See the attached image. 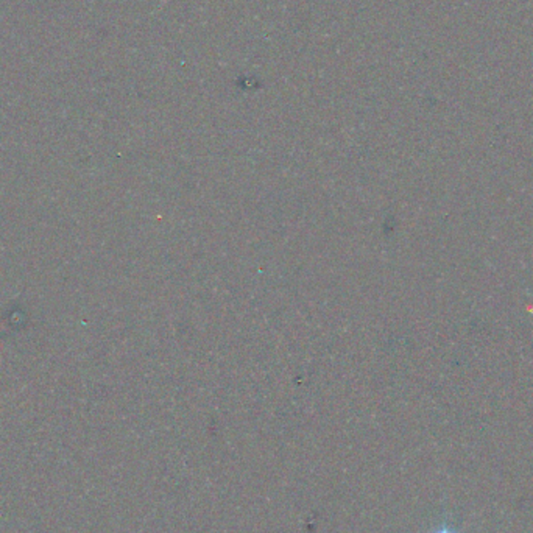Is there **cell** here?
Listing matches in <instances>:
<instances>
[{
  "label": "cell",
  "mask_w": 533,
  "mask_h": 533,
  "mask_svg": "<svg viewBox=\"0 0 533 533\" xmlns=\"http://www.w3.org/2000/svg\"><path fill=\"white\" fill-rule=\"evenodd\" d=\"M429 533H462L460 530H458V527L454 525L452 523H441L438 524L437 527H433V529L429 532Z\"/></svg>",
  "instance_id": "6da1fadb"
}]
</instances>
